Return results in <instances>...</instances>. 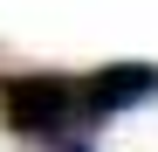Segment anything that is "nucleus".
Masks as SVG:
<instances>
[{
  "mask_svg": "<svg viewBox=\"0 0 158 152\" xmlns=\"http://www.w3.org/2000/svg\"><path fill=\"white\" fill-rule=\"evenodd\" d=\"M0 124L21 145H62L76 132V76L55 69H7L0 76Z\"/></svg>",
  "mask_w": 158,
  "mask_h": 152,
  "instance_id": "nucleus-1",
  "label": "nucleus"
},
{
  "mask_svg": "<svg viewBox=\"0 0 158 152\" xmlns=\"http://www.w3.org/2000/svg\"><path fill=\"white\" fill-rule=\"evenodd\" d=\"M55 152H96V145H89V138H62Z\"/></svg>",
  "mask_w": 158,
  "mask_h": 152,
  "instance_id": "nucleus-3",
  "label": "nucleus"
},
{
  "mask_svg": "<svg viewBox=\"0 0 158 152\" xmlns=\"http://www.w3.org/2000/svg\"><path fill=\"white\" fill-rule=\"evenodd\" d=\"M158 97V62H103L89 76H76V132H96L103 118L138 111Z\"/></svg>",
  "mask_w": 158,
  "mask_h": 152,
  "instance_id": "nucleus-2",
  "label": "nucleus"
}]
</instances>
